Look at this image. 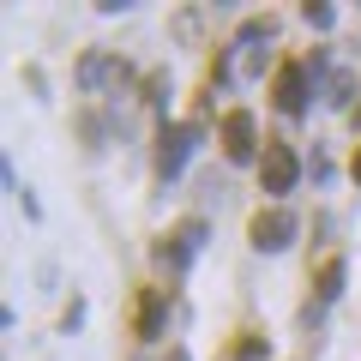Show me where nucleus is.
Returning a JSON list of instances; mask_svg holds the SVG:
<instances>
[{"mask_svg":"<svg viewBox=\"0 0 361 361\" xmlns=\"http://www.w3.org/2000/svg\"><path fill=\"white\" fill-rule=\"evenodd\" d=\"M253 247L259 253H283V247H295V235H301V223H295V211L289 205H271V211H259L253 217Z\"/></svg>","mask_w":361,"mask_h":361,"instance_id":"f257e3e1","label":"nucleus"},{"mask_svg":"<svg viewBox=\"0 0 361 361\" xmlns=\"http://www.w3.org/2000/svg\"><path fill=\"white\" fill-rule=\"evenodd\" d=\"M295 180H301V157L289 145H265V157H259V187L271 199H283V193H295Z\"/></svg>","mask_w":361,"mask_h":361,"instance_id":"f03ea898","label":"nucleus"},{"mask_svg":"<svg viewBox=\"0 0 361 361\" xmlns=\"http://www.w3.org/2000/svg\"><path fill=\"white\" fill-rule=\"evenodd\" d=\"M199 247H205V217H187L175 235H163V241H157V265L187 271V265L199 259Z\"/></svg>","mask_w":361,"mask_h":361,"instance_id":"7ed1b4c3","label":"nucleus"},{"mask_svg":"<svg viewBox=\"0 0 361 361\" xmlns=\"http://www.w3.org/2000/svg\"><path fill=\"white\" fill-rule=\"evenodd\" d=\"M193 139H199V121H175V127H163V139H157V175H163V180H175L180 169H187Z\"/></svg>","mask_w":361,"mask_h":361,"instance_id":"20e7f679","label":"nucleus"},{"mask_svg":"<svg viewBox=\"0 0 361 361\" xmlns=\"http://www.w3.org/2000/svg\"><path fill=\"white\" fill-rule=\"evenodd\" d=\"M217 145H223V157H229V163H253V151H259L253 115H247V109H229V115H223V127H217Z\"/></svg>","mask_w":361,"mask_h":361,"instance_id":"39448f33","label":"nucleus"},{"mask_svg":"<svg viewBox=\"0 0 361 361\" xmlns=\"http://www.w3.org/2000/svg\"><path fill=\"white\" fill-rule=\"evenodd\" d=\"M271 97H277V109H283V115H307V66H301V61L277 66V85H271Z\"/></svg>","mask_w":361,"mask_h":361,"instance_id":"423d86ee","label":"nucleus"},{"mask_svg":"<svg viewBox=\"0 0 361 361\" xmlns=\"http://www.w3.org/2000/svg\"><path fill=\"white\" fill-rule=\"evenodd\" d=\"M103 85H127V66H121L115 54L90 49L85 61H78V90H103Z\"/></svg>","mask_w":361,"mask_h":361,"instance_id":"0eeeda50","label":"nucleus"},{"mask_svg":"<svg viewBox=\"0 0 361 361\" xmlns=\"http://www.w3.org/2000/svg\"><path fill=\"white\" fill-rule=\"evenodd\" d=\"M163 313H169V289H145V295H139V313H133L139 337H157V331H163Z\"/></svg>","mask_w":361,"mask_h":361,"instance_id":"6e6552de","label":"nucleus"},{"mask_svg":"<svg viewBox=\"0 0 361 361\" xmlns=\"http://www.w3.org/2000/svg\"><path fill=\"white\" fill-rule=\"evenodd\" d=\"M343 277H349L343 259H325V265H319V277H313V295H319V307H331V301L343 295Z\"/></svg>","mask_w":361,"mask_h":361,"instance_id":"1a4fd4ad","label":"nucleus"},{"mask_svg":"<svg viewBox=\"0 0 361 361\" xmlns=\"http://www.w3.org/2000/svg\"><path fill=\"white\" fill-rule=\"evenodd\" d=\"M349 97H355V78H349V73H325V103L349 109Z\"/></svg>","mask_w":361,"mask_h":361,"instance_id":"9d476101","label":"nucleus"},{"mask_svg":"<svg viewBox=\"0 0 361 361\" xmlns=\"http://www.w3.org/2000/svg\"><path fill=\"white\" fill-rule=\"evenodd\" d=\"M301 18H307L313 30H331V25H337V13L325 6V0H307V6H301Z\"/></svg>","mask_w":361,"mask_h":361,"instance_id":"9b49d317","label":"nucleus"},{"mask_svg":"<svg viewBox=\"0 0 361 361\" xmlns=\"http://www.w3.org/2000/svg\"><path fill=\"white\" fill-rule=\"evenodd\" d=\"M163 90H169V73H151V78H145V103L163 109Z\"/></svg>","mask_w":361,"mask_h":361,"instance_id":"f8f14e48","label":"nucleus"},{"mask_svg":"<svg viewBox=\"0 0 361 361\" xmlns=\"http://www.w3.org/2000/svg\"><path fill=\"white\" fill-rule=\"evenodd\" d=\"M307 175H313V180H331V157L313 151V157H307Z\"/></svg>","mask_w":361,"mask_h":361,"instance_id":"ddd939ff","label":"nucleus"},{"mask_svg":"<svg viewBox=\"0 0 361 361\" xmlns=\"http://www.w3.org/2000/svg\"><path fill=\"white\" fill-rule=\"evenodd\" d=\"M78 325H85V301H73V307H66V319H61V331H66V337H73V331H78Z\"/></svg>","mask_w":361,"mask_h":361,"instance_id":"4468645a","label":"nucleus"},{"mask_svg":"<svg viewBox=\"0 0 361 361\" xmlns=\"http://www.w3.org/2000/svg\"><path fill=\"white\" fill-rule=\"evenodd\" d=\"M265 355V343H259V337H247V343H235V361H259Z\"/></svg>","mask_w":361,"mask_h":361,"instance_id":"2eb2a0df","label":"nucleus"},{"mask_svg":"<svg viewBox=\"0 0 361 361\" xmlns=\"http://www.w3.org/2000/svg\"><path fill=\"white\" fill-rule=\"evenodd\" d=\"M349 175H355V187H361V151H355V163H349Z\"/></svg>","mask_w":361,"mask_h":361,"instance_id":"dca6fc26","label":"nucleus"}]
</instances>
